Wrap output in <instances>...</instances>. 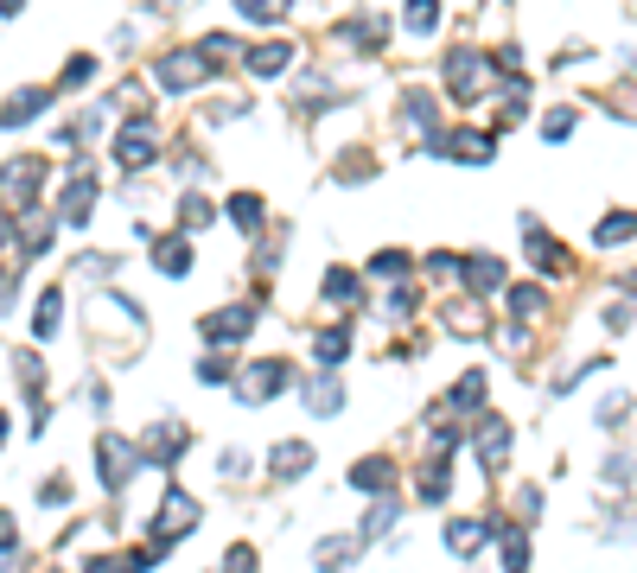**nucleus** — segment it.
<instances>
[{
	"mask_svg": "<svg viewBox=\"0 0 637 573\" xmlns=\"http://www.w3.org/2000/svg\"><path fill=\"white\" fill-rule=\"evenodd\" d=\"M287 382H294V370H287L281 357H255L243 370V382H236V395H243V402H274Z\"/></svg>",
	"mask_w": 637,
	"mask_h": 573,
	"instance_id": "nucleus-1",
	"label": "nucleus"
},
{
	"mask_svg": "<svg viewBox=\"0 0 637 573\" xmlns=\"http://www.w3.org/2000/svg\"><path fill=\"white\" fill-rule=\"evenodd\" d=\"M96 459H102V484H109V491H122V484H128V472L141 465V446H128L122 433H102Z\"/></svg>",
	"mask_w": 637,
	"mask_h": 573,
	"instance_id": "nucleus-2",
	"label": "nucleus"
},
{
	"mask_svg": "<svg viewBox=\"0 0 637 573\" xmlns=\"http://www.w3.org/2000/svg\"><path fill=\"white\" fill-rule=\"evenodd\" d=\"M211 71H217V64L204 58V51H166V58H160V83H166V90H192V83H204Z\"/></svg>",
	"mask_w": 637,
	"mask_h": 573,
	"instance_id": "nucleus-3",
	"label": "nucleus"
},
{
	"mask_svg": "<svg viewBox=\"0 0 637 573\" xmlns=\"http://www.w3.org/2000/svg\"><path fill=\"white\" fill-rule=\"evenodd\" d=\"M45 179V160H7V172H0V211H13V204H32V191H39Z\"/></svg>",
	"mask_w": 637,
	"mask_h": 573,
	"instance_id": "nucleus-4",
	"label": "nucleus"
},
{
	"mask_svg": "<svg viewBox=\"0 0 637 573\" xmlns=\"http://www.w3.org/2000/svg\"><path fill=\"white\" fill-rule=\"evenodd\" d=\"M198 529V503L185 497V491H166V503H160V523H153V548L160 542H172V535H192Z\"/></svg>",
	"mask_w": 637,
	"mask_h": 573,
	"instance_id": "nucleus-5",
	"label": "nucleus"
},
{
	"mask_svg": "<svg viewBox=\"0 0 637 573\" xmlns=\"http://www.w3.org/2000/svg\"><path fill=\"white\" fill-rule=\"evenodd\" d=\"M115 160H122V172H141V166H153V128L141 115L128 121L122 134H115Z\"/></svg>",
	"mask_w": 637,
	"mask_h": 573,
	"instance_id": "nucleus-6",
	"label": "nucleus"
},
{
	"mask_svg": "<svg viewBox=\"0 0 637 573\" xmlns=\"http://www.w3.org/2000/svg\"><path fill=\"white\" fill-rule=\"evenodd\" d=\"M491 77V64L478 58V51H453V58H446V83H453V96H478V83Z\"/></svg>",
	"mask_w": 637,
	"mask_h": 573,
	"instance_id": "nucleus-7",
	"label": "nucleus"
},
{
	"mask_svg": "<svg viewBox=\"0 0 637 573\" xmlns=\"http://www.w3.org/2000/svg\"><path fill=\"white\" fill-rule=\"evenodd\" d=\"M255 332V312L249 306H230V312H211L204 319V338L211 344H236V338H249Z\"/></svg>",
	"mask_w": 637,
	"mask_h": 573,
	"instance_id": "nucleus-8",
	"label": "nucleus"
},
{
	"mask_svg": "<svg viewBox=\"0 0 637 573\" xmlns=\"http://www.w3.org/2000/svg\"><path fill=\"white\" fill-rule=\"evenodd\" d=\"M185 453V427H172V421H160L147 433V446H141V459L147 465H166V459H179Z\"/></svg>",
	"mask_w": 637,
	"mask_h": 573,
	"instance_id": "nucleus-9",
	"label": "nucleus"
},
{
	"mask_svg": "<svg viewBox=\"0 0 637 573\" xmlns=\"http://www.w3.org/2000/svg\"><path fill=\"white\" fill-rule=\"evenodd\" d=\"M153 268H160V274H192V242H185V236H160V242H153Z\"/></svg>",
	"mask_w": 637,
	"mask_h": 573,
	"instance_id": "nucleus-10",
	"label": "nucleus"
},
{
	"mask_svg": "<svg viewBox=\"0 0 637 573\" xmlns=\"http://www.w3.org/2000/svg\"><path fill=\"white\" fill-rule=\"evenodd\" d=\"M287 64H294V45H287V39H268V45L249 51V71H255V77H281Z\"/></svg>",
	"mask_w": 637,
	"mask_h": 573,
	"instance_id": "nucleus-11",
	"label": "nucleus"
},
{
	"mask_svg": "<svg viewBox=\"0 0 637 573\" xmlns=\"http://www.w3.org/2000/svg\"><path fill=\"white\" fill-rule=\"evenodd\" d=\"M268 459H274V478H306V465H313V446H306V440H281Z\"/></svg>",
	"mask_w": 637,
	"mask_h": 573,
	"instance_id": "nucleus-12",
	"label": "nucleus"
},
{
	"mask_svg": "<svg viewBox=\"0 0 637 573\" xmlns=\"http://www.w3.org/2000/svg\"><path fill=\"white\" fill-rule=\"evenodd\" d=\"M485 535H491L485 516H453V523H446V548H453V554H472Z\"/></svg>",
	"mask_w": 637,
	"mask_h": 573,
	"instance_id": "nucleus-13",
	"label": "nucleus"
},
{
	"mask_svg": "<svg viewBox=\"0 0 637 573\" xmlns=\"http://www.w3.org/2000/svg\"><path fill=\"white\" fill-rule=\"evenodd\" d=\"M459 274H466L472 293H497V287H504V262H497V255H472Z\"/></svg>",
	"mask_w": 637,
	"mask_h": 573,
	"instance_id": "nucleus-14",
	"label": "nucleus"
},
{
	"mask_svg": "<svg viewBox=\"0 0 637 573\" xmlns=\"http://www.w3.org/2000/svg\"><path fill=\"white\" fill-rule=\"evenodd\" d=\"M306 408H313V414H325V421H332V414L344 408V389H338L332 376H313V382H306Z\"/></svg>",
	"mask_w": 637,
	"mask_h": 573,
	"instance_id": "nucleus-15",
	"label": "nucleus"
},
{
	"mask_svg": "<svg viewBox=\"0 0 637 573\" xmlns=\"http://www.w3.org/2000/svg\"><path fill=\"white\" fill-rule=\"evenodd\" d=\"M504 453H510V427L491 414V421L478 427V459H485V465H504Z\"/></svg>",
	"mask_w": 637,
	"mask_h": 573,
	"instance_id": "nucleus-16",
	"label": "nucleus"
},
{
	"mask_svg": "<svg viewBox=\"0 0 637 573\" xmlns=\"http://www.w3.org/2000/svg\"><path fill=\"white\" fill-rule=\"evenodd\" d=\"M90 204H96V179H71V191H64V223H90Z\"/></svg>",
	"mask_w": 637,
	"mask_h": 573,
	"instance_id": "nucleus-17",
	"label": "nucleus"
},
{
	"mask_svg": "<svg viewBox=\"0 0 637 573\" xmlns=\"http://www.w3.org/2000/svg\"><path fill=\"white\" fill-rule=\"evenodd\" d=\"M446 147H453L459 160H472V166H478V160H491V147H497V141H491V134H478V128H459Z\"/></svg>",
	"mask_w": 637,
	"mask_h": 573,
	"instance_id": "nucleus-18",
	"label": "nucleus"
},
{
	"mask_svg": "<svg viewBox=\"0 0 637 573\" xmlns=\"http://www.w3.org/2000/svg\"><path fill=\"white\" fill-rule=\"evenodd\" d=\"M39 109H45V90H20L7 109H0V128H13V121H32Z\"/></svg>",
	"mask_w": 637,
	"mask_h": 573,
	"instance_id": "nucleus-19",
	"label": "nucleus"
},
{
	"mask_svg": "<svg viewBox=\"0 0 637 573\" xmlns=\"http://www.w3.org/2000/svg\"><path fill=\"white\" fill-rule=\"evenodd\" d=\"M351 554H357V542H351V535H338V542H319L313 561H319V573H338L344 561H351Z\"/></svg>",
	"mask_w": 637,
	"mask_h": 573,
	"instance_id": "nucleus-20",
	"label": "nucleus"
},
{
	"mask_svg": "<svg viewBox=\"0 0 637 573\" xmlns=\"http://www.w3.org/2000/svg\"><path fill=\"white\" fill-rule=\"evenodd\" d=\"M446 484H453L446 459H427V465H421V497H427V503H440V497H446Z\"/></svg>",
	"mask_w": 637,
	"mask_h": 573,
	"instance_id": "nucleus-21",
	"label": "nucleus"
},
{
	"mask_svg": "<svg viewBox=\"0 0 637 573\" xmlns=\"http://www.w3.org/2000/svg\"><path fill=\"white\" fill-rule=\"evenodd\" d=\"M529 255H536V268H548V274H555V268H567V255H561L555 242H548V236L536 230V223H529Z\"/></svg>",
	"mask_w": 637,
	"mask_h": 573,
	"instance_id": "nucleus-22",
	"label": "nucleus"
},
{
	"mask_svg": "<svg viewBox=\"0 0 637 573\" xmlns=\"http://www.w3.org/2000/svg\"><path fill=\"white\" fill-rule=\"evenodd\" d=\"M389 478H395V472H389V459H364V465L351 472V484H357V491H383Z\"/></svg>",
	"mask_w": 637,
	"mask_h": 573,
	"instance_id": "nucleus-23",
	"label": "nucleus"
},
{
	"mask_svg": "<svg viewBox=\"0 0 637 573\" xmlns=\"http://www.w3.org/2000/svg\"><path fill=\"white\" fill-rule=\"evenodd\" d=\"M230 217L243 223V230H262V198H255V191H236V198H230Z\"/></svg>",
	"mask_w": 637,
	"mask_h": 573,
	"instance_id": "nucleus-24",
	"label": "nucleus"
},
{
	"mask_svg": "<svg viewBox=\"0 0 637 573\" xmlns=\"http://www.w3.org/2000/svg\"><path fill=\"white\" fill-rule=\"evenodd\" d=\"M625 236H637V211H618L593 230V242H625Z\"/></svg>",
	"mask_w": 637,
	"mask_h": 573,
	"instance_id": "nucleus-25",
	"label": "nucleus"
},
{
	"mask_svg": "<svg viewBox=\"0 0 637 573\" xmlns=\"http://www.w3.org/2000/svg\"><path fill=\"white\" fill-rule=\"evenodd\" d=\"M504 573H529V542H523V529H504Z\"/></svg>",
	"mask_w": 637,
	"mask_h": 573,
	"instance_id": "nucleus-26",
	"label": "nucleus"
},
{
	"mask_svg": "<svg viewBox=\"0 0 637 573\" xmlns=\"http://www.w3.org/2000/svg\"><path fill=\"white\" fill-rule=\"evenodd\" d=\"M510 312H516V319H536V312H542V287H510Z\"/></svg>",
	"mask_w": 637,
	"mask_h": 573,
	"instance_id": "nucleus-27",
	"label": "nucleus"
},
{
	"mask_svg": "<svg viewBox=\"0 0 637 573\" xmlns=\"http://www.w3.org/2000/svg\"><path fill=\"white\" fill-rule=\"evenodd\" d=\"M478 395H485V370H466V376H459V389H453V408H472Z\"/></svg>",
	"mask_w": 637,
	"mask_h": 573,
	"instance_id": "nucleus-28",
	"label": "nucleus"
},
{
	"mask_svg": "<svg viewBox=\"0 0 637 573\" xmlns=\"http://www.w3.org/2000/svg\"><path fill=\"white\" fill-rule=\"evenodd\" d=\"M325 300H344V306H351V300H357V281H351L344 268H332V274H325Z\"/></svg>",
	"mask_w": 637,
	"mask_h": 573,
	"instance_id": "nucleus-29",
	"label": "nucleus"
},
{
	"mask_svg": "<svg viewBox=\"0 0 637 573\" xmlns=\"http://www.w3.org/2000/svg\"><path fill=\"white\" fill-rule=\"evenodd\" d=\"M440 26V7L434 0H415V7H408V32H434Z\"/></svg>",
	"mask_w": 637,
	"mask_h": 573,
	"instance_id": "nucleus-30",
	"label": "nucleus"
},
{
	"mask_svg": "<svg viewBox=\"0 0 637 573\" xmlns=\"http://www.w3.org/2000/svg\"><path fill=\"white\" fill-rule=\"evenodd\" d=\"M58 312H64V300H58V293H45V300H39V319H32V325H39V338L58 332Z\"/></svg>",
	"mask_w": 637,
	"mask_h": 573,
	"instance_id": "nucleus-31",
	"label": "nucleus"
},
{
	"mask_svg": "<svg viewBox=\"0 0 637 573\" xmlns=\"http://www.w3.org/2000/svg\"><path fill=\"white\" fill-rule=\"evenodd\" d=\"M344 351H351V338H344V332H319V363H325V370H332Z\"/></svg>",
	"mask_w": 637,
	"mask_h": 573,
	"instance_id": "nucleus-32",
	"label": "nucleus"
},
{
	"mask_svg": "<svg viewBox=\"0 0 637 573\" xmlns=\"http://www.w3.org/2000/svg\"><path fill=\"white\" fill-rule=\"evenodd\" d=\"M370 274H389V281H395V274H408V255H402V249H383V255L370 262Z\"/></svg>",
	"mask_w": 637,
	"mask_h": 573,
	"instance_id": "nucleus-33",
	"label": "nucleus"
},
{
	"mask_svg": "<svg viewBox=\"0 0 637 573\" xmlns=\"http://www.w3.org/2000/svg\"><path fill=\"white\" fill-rule=\"evenodd\" d=\"M223 573H255V548H249V542H236L230 554H223Z\"/></svg>",
	"mask_w": 637,
	"mask_h": 573,
	"instance_id": "nucleus-34",
	"label": "nucleus"
},
{
	"mask_svg": "<svg viewBox=\"0 0 637 573\" xmlns=\"http://www.w3.org/2000/svg\"><path fill=\"white\" fill-rule=\"evenodd\" d=\"M542 134H548V141H567V134H574V109H555L542 121Z\"/></svg>",
	"mask_w": 637,
	"mask_h": 573,
	"instance_id": "nucleus-35",
	"label": "nucleus"
},
{
	"mask_svg": "<svg viewBox=\"0 0 637 573\" xmlns=\"http://www.w3.org/2000/svg\"><path fill=\"white\" fill-rule=\"evenodd\" d=\"M395 523V503H376V510H370V523H364V535H357V542H370V535H383Z\"/></svg>",
	"mask_w": 637,
	"mask_h": 573,
	"instance_id": "nucleus-36",
	"label": "nucleus"
},
{
	"mask_svg": "<svg viewBox=\"0 0 637 573\" xmlns=\"http://www.w3.org/2000/svg\"><path fill=\"white\" fill-rule=\"evenodd\" d=\"M90 77H96V58H71V64H64V83H71V90L90 83Z\"/></svg>",
	"mask_w": 637,
	"mask_h": 573,
	"instance_id": "nucleus-37",
	"label": "nucleus"
},
{
	"mask_svg": "<svg viewBox=\"0 0 637 573\" xmlns=\"http://www.w3.org/2000/svg\"><path fill=\"white\" fill-rule=\"evenodd\" d=\"M243 20H255V26H274V20H281V13H274L268 0H243Z\"/></svg>",
	"mask_w": 637,
	"mask_h": 573,
	"instance_id": "nucleus-38",
	"label": "nucleus"
},
{
	"mask_svg": "<svg viewBox=\"0 0 637 573\" xmlns=\"http://www.w3.org/2000/svg\"><path fill=\"white\" fill-rule=\"evenodd\" d=\"M179 211H185V223H192V230H198V223H211V217H217V211H211V204H204V198H185Z\"/></svg>",
	"mask_w": 637,
	"mask_h": 573,
	"instance_id": "nucleus-39",
	"label": "nucleus"
},
{
	"mask_svg": "<svg viewBox=\"0 0 637 573\" xmlns=\"http://www.w3.org/2000/svg\"><path fill=\"white\" fill-rule=\"evenodd\" d=\"M198 382H230V363H223V357H204V363H198Z\"/></svg>",
	"mask_w": 637,
	"mask_h": 573,
	"instance_id": "nucleus-40",
	"label": "nucleus"
},
{
	"mask_svg": "<svg viewBox=\"0 0 637 573\" xmlns=\"http://www.w3.org/2000/svg\"><path fill=\"white\" fill-rule=\"evenodd\" d=\"M217 472H223V478H243V472H249V465H243V453H236V446H223V459H217Z\"/></svg>",
	"mask_w": 637,
	"mask_h": 573,
	"instance_id": "nucleus-41",
	"label": "nucleus"
},
{
	"mask_svg": "<svg viewBox=\"0 0 637 573\" xmlns=\"http://www.w3.org/2000/svg\"><path fill=\"white\" fill-rule=\"evenodd\" d=\"M7 242H13V217L0 211V249H7Z\"/></svg>",
	"mask_w": 637,
	"mask_h": 573,
	"instance_id": "nucleus-42",
	"label": "nucleus"
},
{
	"mask_svg": "<svg viewBox=\"0 0 637 573\" xmlns=\"http://www.w3.org/2000/svg\"><path fill=\"white\" fill-rule=\"evenodd\" d=\"M0 446H7V414H0Z\"/></svg>",
	"mask_w": 637,
	"mask_h": 573,
	"instance_id": "nucleus-43",
	"label": "nucleus"
}]
</instances>
